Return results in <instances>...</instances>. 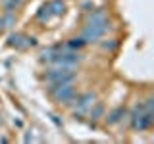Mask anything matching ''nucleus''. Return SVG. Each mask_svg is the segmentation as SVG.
Instances as JSON below:
<instances>
[{
	"label": "nucleus",
	"instance_id": "1",
	"mask_svg": "<svg viewBox=\"0 0 154 144\" xmlns=\"http://www.w3.org/2000/svg\"><path fill=\"white\" fill-rule=\"evenodd\" d=\"M48 92L54 96L56 102L66 104V106H73L77 100V90H75L73 83L60 85V86H48Z\"/></svg>",
	"mask_w": 154,
	"mask_h": 144
},
{
	"label": "nucleus",
	"instance_id": "2",
	"mask_svg": "<svg viewBox=\"0 0 154 144\" xmlns=\"http://www.w3.org/2000/svg\"><path fill=\"white\" fill-rule=\"evenodd\" d=\"M45 79L50 86H60V85H67L75 81V71L73 69H58L52 67L50 71L45 73Z\"/></svg>",
	"mask_w": 154,
	"mask_h": 144
},
{
	"label": "nucleus",
	"instance_id": "3",
	"mask_svg": "<svg viewBox=\"0 0 154 144\" xmlns=\"http://www.w3.org/2000/svg\"><path fill=\"white\" fill-rule=\"evenodd\" d=\"M108 31H110V23H108V19H106V21L96 23V25H85L81 38H83L87 44H91V42H98Z\"/></svg>",
	"mask_w": 154,
	"mask_h": 144
},
{
	"label": "nucleus",
	"instance_id": "4",
	"mask_svg": "<svg viewBox=\"0 0 154 144\" xmlns=\"http://www.w3.org/2000/svg\"><path fill=\"white\" fill-rule=\"evenodd\" d=\"M94 100H96V94L94 92H85V94H77V100H75V104H77V110L73 112L75 117H83V115L89 112V108L94 104Z\"/></svg>",
	"mask_w": 154,
	"mask_h": 144
},
{
	"label": "nucleus",
	"instance_id": "5",
	"mask_svg": "<svg viewBox=\"0 0 154 144\" xmlns=\"http://www.w3.org/2000/svg\"><path fill=\"white\" fill-rule=\"evenodd\" d=\"M129 123H131V129H135V131H144L154 123V112H143L137 117L129 119Z\"/></svg>",
	"mask_w": 154,
	"mask_h": 144
},
{
	"label": "nucleus",
	"instance_id": "6",
	"mask_svg": "<svg viewBox=\"0 0 154 144\" xmlns=\"http://www.w3.org/2000/svg\"><path fill=\"white\" fill-rule=\"evenodd\" d=\"M8 44L14 46V48H19V50H23V48L37 46V40H35L33 37L21 35V33H14V35H10V38H8Z\"/></svg>",
	"mask_w": 154,
	"mask_h": 144
},
{
	"label": "nucleus",
	"instance_id": "7",
	"mask_svg": "<svg viewBox=\"0 0 154 144\" xmlns=\"http://www.w3.org/2000/svg\"><path fill=\"white\" fill-rule=\"evenodd\" d=\"M125 115H127V110L119 106V108H116V110H112V112L108 113V117H106V121H108L110 125H116V123H119V121H122V119L125 117Z\"/></svg>",
	"mask_w": 154,
	"mask_h": 144
},
{
	"label": "nucleus",
	"instance_id": "8",
	"mask_svg": "<svg viewBox=\"0 0 154 144\" xmlns=\"http://www.w3.org/2000/svg\"><path fill=\"white\" fill-rule=\"evenodd\" d=\"M106 12L102 8H98V10H94V12H91L89 14V17H87V25H96V23H102L106 21Z\"/></svg>",
	"mask_w": 154,
	"mask_h": 144
},
{
	"label": "nucleus",
	"instance_id": "9",
	"mask_svg": "<svg viewBox=\"0 0 154 144\" xmlns=\"http://www.w3.org/2000/svg\"><path fill=\"white\" fill-rule=\"evenodd\" d=\"M62 50H64L62 46H50V48H45V50L41 52V60H42V62H52Z\"/></svg>",
	"mask_w": 154,
	"mask_h": 144
},
{
	"label": "nucleus",
	"instance_id": "10",
	"mask_svg": "<svg viewBox=\"0 0 154 144\" xmlns=\"http://www.w3.org/2000/svg\"><path fill=\"white\" fill-rule=\"evenodd\" d=\"M48 8H50V14H52V17H56V16H62V14L66 12V4L62 2V0H52V2H48Z\"/></svg>",
	"mask_w": 154,
	"mask_h": 144
},
{
	"label": "nucleus",
	"instance_id": "11",
	"mask_svg": "<svg viewBox=\"0 0 154 144\" xmlns=\"http://www.w3.org/2000/svg\"><path fill=\"white\" fill-rule=\"evenodd\" d=\"M87 113H89V117L93 119V121H96V119L104 117V106H102V104H96V102H94V104L89 108V112H87Z\"/></svg>",
	"mask_w": 154,
	"mask_h": 144
},
{
	"label": "nucleus",
	"instance_id": "12",
	"mask_svg": "<svg viewBox=\"0 0 154 144\" xmlns=\"http://www.w3.org/2000/svg\"><path fill=\"white\" fill-rule=\"evenodd\" d=\"M87 44V42L83 40V38H69V40H67L66 42V44L64 46H62V48H64V50H73V52H77V50H79V48H83Z\"/></svg>",
	"mask_w": 154,
	"mask_h": 144
},
{
	"label": "nucleus",
	"instance_id": "13",
	"mask_svg": "<svg viewBox=\"0 0 154 144\" xmlns=\"http://www.w3.org/2000/svg\"><path fill=\"white\" fill-rule=\"evenodd\" d=\"M52 17V14H50V8H48V4H45V6H41V10L37 12V19L38 21H48V19Z\"/></svg>",
	"mask_w": 154,
	"mask_h": 144
},
{
	"label": "nucleus",
	"instance_id": "14",
	"mask_svg": "<svg viewBox=\"0 0 154 144\" xmlns=\"http://www.w3.org/2000/svg\"><path fill=\"white\" fill-rule=\"evenodd\" d=\"M2 4H4V10H6V14H14V12L19 8V4L16 2V0H2Z\"/></svg>",
	"mask_w": 154,
	"mask_h": 144
},
{
	"label": "nucleus",
	"instance_id": "15",
	"mask_svg": "<svg viewBox=\"0 0 154 144\" xmlns=\"http://www.w3.org/2000/svg\"><path fill=\"white\" fill-rule=\"evenodd\" d=\"M100 46L104 48V50H108V52H112L118 48V40L116 38H110V40H104V42H100Z\"/></svg>",
	"mask_w": 154,
	"mask_h": 144
},
{
	"label": "nucleus",
	"instance_id": "16",
	"mask_svg": "<svg viewBox=\"0 0 154 144\" xmlns=\"http://www.w3.org/2000/svg\"><path fill=\"white\" fill-rule=\"evenodd\" d=\"M2 21H4V27H12L14 23H16V17H14V14H6V16L2 17Z\"/></svg>",
	"mask_w": 154,
	"mask_h": 144
},
{
	"label": "nucleus",
	"instance_id": "17",
	"mask_svg": "<svg viewBox=\"0 0 154 144\" xmlns=\"http://www.w3.org/2000/svg\"><path fill=\"white\" fill-rule=\"evenodd\" d=\"M83 8L87 10V8H93V4H91V2H83Z\"/></svg>",
	"mask_w": 154,
	"mask_h": 144
},
{
	"label": "nucleus",
	"instance_id": "18",
	"mask_svg": "<svg viewBox=\"0 0 154 144\" xmlns=\"http://www.w3.org/2000/svg\"><path fill=\"white\" fill-rule=\"evenodd\" d=\"M4 29V21H2V17H0V31Z\"/></svg>",
	"mask_w": 154,
	"mask_h": 144
}]
</instances>
